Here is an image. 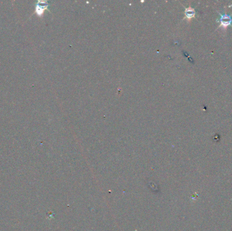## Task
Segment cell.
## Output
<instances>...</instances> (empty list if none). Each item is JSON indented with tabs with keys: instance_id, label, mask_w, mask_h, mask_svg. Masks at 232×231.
Here are the masks:
<instances>
[{
	"instance_id": "cell-1",
	"label": "cell",
	"mask_w": 232,
	"mask_h": 231,
	"mask_svg": "<svg viewBox=\"0 0 232 231\" xmlns=\"http://www.w3.org/2000/svg\"><path fill=\"white\" fill-rule=\"evenodd\" d=\"M48 2L46 1H38L36 3L35 12L40 17H41V16L44 14L45 10L48 9Z\"/></svg>"
},
{
	"instance_id": "cell-2",
	"label": "cell",
	"mask_w": 232,
	"mask_h": 231,
	"mask_svg": "<svg viewBox=\"0 0 232 231\" xmlns=\"http://www.w3.org/2000/svg\"><path fill=\"white\" fill-rule=\"evenodd\" d=\"M231 23V18L230 16L227 15H223L221 18V26L223 28L227 27L229 25H230Z\"/></svg>"
},
{
	"instance_id": "cell-3",
	"label": "cell",
	"mask_w": 232,
	"mask_h": 231,
	"mask_svg": "<svg viewBox=\"0 0 232 231\" xmlns=\"http://www.w3.org/2000/svg\"><path fill=\"white\" fill-rule=\"evenodd\" d=\"M195 14V12L193 8H187L185 9V18L188 19V20H190V19H191L192 18L194 17Z\"/></svg>"
}]
</instances>
